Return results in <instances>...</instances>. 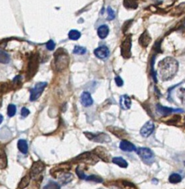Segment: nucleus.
I'll return each instance as SVG.
<instances>
[{"label":"nucleus","mask_w":185,"mask_h":189,"mask_svg":"<svg viewBox=\"0 0 185 189\" xmlns=\"http://www.w3.org/2000/svg\"><path fill=\"white\" fill-rule=\"evenodd\" d=\"M86 52H87V49L85 48V47L78 46V45H76V46L74 47V49L73 51V52L74 54H77V55H83V54H85Z\"/></svg>","instance_id":"nucleus-30"},{"label":"nucleus","mask_w":185,"mask_h":189,"mask_svg":"<svg viewBox=\"0 0 185 189\" xmlns=\"http://www.w3.org/2000/svg\"><path fill=\"white\" fill-rule=\"evenodd\" d=\"M154 129H155V126H154L153 122L149 120L141 128L140 134L142 137H148L152 135V132H154Z\"/></svg>","instance_id":"nucleus-11"},{"label":"nucleus","mask_w":185,"mask_h":189,"mask_svg":"<svg viewBox=\"0 0 185 189\" xmlns=\"http://www.w3.org/2000/svg\"><path fill=\"white\" fill-rule=\"evenodd\" d=\"M10 61V56L9 55L4 52L3 50H1V63L7 64Z\"/></svg>","instance_id":"nucleus-32"},{"label":"nucleus","mask_w":185,"mask_h":189,"mask_svg":"<svg viewBox=\"0 0 185 189\" xmlns=\"http://www.w3.org/2000/svg\"><path fill=\"white\" fill-rule=\"evenodd\" d=\"M108 20H112L116 17L115 12H114L113 10H112L110 7H108Z\"/></svg>","instance_id":"nucleus-36"},{"label":"nucleus","mask_w":185,"mask_h":189,"mask_svg":"<svg viewBox=\"0 0 185 189\" xmlns=\"http://www.w3.org/2000/svg\"><path fill=\"white\" fill-rule=\"evenodd\" d=\"M182 176L177 173H173L171 175H170L169 177V182L172 184H177V183H179L180 182H182Z\"/></svg>","instance_id":"nucleus-25"},{"label":"nucleus","mask_w":185,"mask_h":189,"mask_svg":"<svg viewBox=\"0 0 185 189\" xmlns=\"http://www.w3.org/2000/svg\"><path fill=\"white\" fill-rule=\"evenodd\" d=\"M2 120H3V116L1 115V121H0V122H1V123L2 122Z\"/></svg>","instance_id":"nucleus-40"},{"label":"nucleus","mask_w":185,"mask_h":189,"mask_svg":"<svg viewBox=\"0 0 185 189\" xmlns=\"http://www.w3.org/2000/svg\"><path fill=\"white\" fill-rule=\"evenodd\" d=\"M17 147H18V149L20 151V152H22V154H26L28 152V145L25 140L20 139L18 141V143H17Z\"/></svg>","instance_id":"nucleus-22"},{"label":"nucleus","mask_w":185,"mask_h":189,"mask_svg":"<svg viewBox=\"0 0 185 189\" xmlns=\"http://www.w3.org/2000/svg\"><path fill=\"white\" fill-rule=\"evenodd\" d=\"M156 110L160 115H163V116H167V115L172 114L174 112H183L184 110L181 109H173L170 108V107H163L159 103L156 105Z\"/></svg>","instance_id":"nucleus-10"},{"label":"nucleus","mask_w":185,"mask_h":189,"mask_svg":"<svg viewBox=\"0 0 185 189\" xmlns=\"http://www.w3.org/2000/svg\"><path fill=\"white\" fill-rule=\"evenodd\" d=\"M131 47H132V40H131V36H129L122 41L121 45V54L125 58H130Z\"/></svg>","instance_id":"nucleus-7"},{"label":"nucleus","mask_w":185,"mask_h":189,"mask_svg":"<svg viewBox=\"0 0 185 189\" xmlns=\"http://www.w3.org/2000/svg\"><path fill=\"white\" fill-rule=\"evenodd\" d=\"M87 181H90V182H94L97 183H100L103 182V179L101 177L97 175H90L87 176L86 178Z\"/></svg>","instance_id":"nucleus-29"},{"label":"nucleus","mask_w":185,"mask_h":189,"mask_svg":"<svg viewBox=\"0 0 185 189\" xmlns=\"http://www.w3.org/2000/svg\"><path fill=\"white\" fill-rule=\"evenodd\" d=\"M30 114V111L29 109H27L26 107H22V109H21V115H22V117L23 118H26V117H28V115Z\"/></svg>","instance_id":"nucleus-38"},{"label":"nucleus","mask_w":185,"mask_h":189,"mask_svg":"<svg viewBox=\"0 0 185 189\" xmlns=\"http://www.w3.org/2000/svg\"><path fill=\"white\" fill-rule=\"evenodd\" d=\"M94 54L98 58L104 60L109 57L110 50L106 46H100L94 50Z\"/></svg>","instance_id":"nucleus-13"},{"label":"nucleus","mask_w":185,"mask_h":189,"mask_svg":"<svg viewBox=\"0 0 185 189\" xmlns=\"http://www.w3.org/2000/svg\"><path fill=\"white\" fill-rule=\"evenodd\" d=\"M43 189H60V186L57 183L49 182Z\"/></svg>","instance_id":"nucleus-33"},{"label":"nucleus","mask_w":185,"mask_h":189,"mask_svg":"<svg viewBox=\"0 0 185 189\" xmlns=\"http://www.w3.org/2000/svg\"><path fill=\"white\" fill-rule=\"evenodd\" d=\"M124 6L128 9H136L138 7V4L134 0H124Z\"/></svg>","instance_id":"nucleus-26"},{"label":"nucleus","mask_w":185,"mask_h":189,"mask_svg":"<svg viewBox=\"0 0 185 189\" xmlns=\"http://www.w3.org/2000/svg\"><path fill=\"white\" fill-rule=\"evenodd\" d=\"M95 155H96L99 159L103 160V161L108 162L110 160V154L108 150L102 146H98L96 149H94L92 152Z\"/></svg>","instance_id":"nucleus-9"},{"label":"nucleus","mask_w":185,"mask_h":189,"mask_svg":"<svg viewBox=\"0 0 185 189\" xmlns=\"http://www.w3.org/2000/svg\"><path fill=\"white\" fill-rule=\"evenodd\" d=\"M81 103L84 107H90L93 103V100L91 94L88 92H83L81 95Z\"/></svg>","instance_id":"nucleus-16"},{"label":"nucleus","mask_w":185,"mask_h":189,"mask_svg":"<svg viewBox=\"0 0 185 189\" xmlns=\"http://www.w3.org/2000/svg\"><path fill=\"white\" fill-rule=\"evenodd\" d=\"M112 162L116 165L119 166L121 168H127L128 166V163L123 158L121 157H116L112 159Z\"/></svg>","instance_id":"nucleus-23"},{"label":"nucleus","mask_w":185,"mask_h":189,"mask_svg":"<svg viewBox=\"0 0 185 189\" xmlns=\"http://www.w3.org/2000/svg\"><path fill=\"white\" fill-rule=\"evenodd\" d=\"M119 148L121 150L124 151V152H133L136 151V148L134 144H133L131 142H130L128 141H126V140H122L121 141L119 144Z\"/></svg>","instance_id":"nucleus-15"},{"label":"nucleus","mask_w":185,"mask_h":189,"mask_svg":"<svg viewBox=\"0 0 185 189\" xmlns=\"http://www.w3.org/2000/svg\"><path fill=\"white\" fill-rule=\"evenodd\" d=\"M55 47H56V44L53 40H49L46 43V48L48 50H53L55 49Z\"/></svg>","instance_id":"nucleus-37"},{"label":"nucleus","mask_w":185,"mask_h":189,"mask_svg":"<svg viewBox=\"0 0 185 189\" xmlns=\"http://www.w3.org/2000/svg\"><path fill=\"white\" fill-rule=\"evenodd\" d=\"M46 82H39L34 86L33 88H32L30 90V101H35L39 98L45 90V88L47 86Z\"/></svg>","instance_id":"nucleus-6"},{"label":"nucleus","mask_w":185,"mask_h":189,"mask_svg":"<svg viewBox=\"0 0 185 189\" xmlns=\"http://www.w3.org/2000/svg\"><path fill=\"white\" fill-rule=\"evenodd\" d=\"M16 112V107L14 104H9L7 107V115L10 118L13 117Z\"/></svg>","instance_id":"nucleus-31"},{"label":"nucleus","mask_w":185,"mask_h":189,"mask_svg":"<svg viewBox=\"0 0 185 189\" xmlns=\"http://www.w3.org/2000/svg\"><path fill=\"white\" fill-rule=\"evenodd\" d=\"M107 129L111 132L112 135L119 137V138L124 140L125 139L126 137H128V134H127V132H126L125 129H123V128L116 127V126H108V127H107Z\"/></svg>","instance_id":"nucleus-12"},{"label":"nucleus","mask_w":185,"mask_h":189,"mask_svg":"<svg viewBox=\"0 0 185 189\" xmlns=\"http://www.w3.org/2000/svg\"><path fill=\"white\" fill-rule=\"evenodd\" d=\"M76 174H77L78 177H79V179H86L87 176L85 174V173H84V171L81 169L80 166H77V167H76Z\"/></svg>","instance_id":"nucleus-34"},{"label":"nucleus","mask_w":185,"mask_h":189,"mask_svg":"<svg viewBox=\"0 0 185 189\" xmlns=\"http://www.w3.org/2000/svg\"><path fill=\"white\" fill-rule=\"evenodd\" d=\"M38 67V61L37 58L36 57H33L29 61V66H28V71L31 74V75H33L34 73H36Z\"/></svg>","instance_id":"nucleus-21"},{"label":"nucleus","mask_w":185,"mask_h":189,"mask_svg":"<svg viewBox=\"0 0 185 189\" xmlns=\"http://www.w3.org/2000/svg\"><path fill=\"white\" fill-rule=\"evenodd\" d=\"M73 175L70 172L61 174L58 177L59 182L62 185H63V186L68 184V183L73 180Z\"/></svg>","instance_id":"nucleus-18"},{"label":"nucleus","mask_w":185,"mask_h":189,"mask_svg":"<svg viewBox=\"0 0 185 189\" xmlns=\"http://www.w3.org/2000/svg\"><path fill=\"white\" fill-rule=\"evenodd\" d=\"M131 99L127 94H124V95L120 97V101H119V104L121 108L124 109V110H127L130 108L131 107Z\"/></svg>","instance_id":"nucleus-17"},{"label":"nucleus","mask_w":185,"mask_h":189,"mask_svg":"<svg viewBox=\"0 0 185 189\" xmlns=\"http://www.w3.org/2000/svg\"><path fill=\"white\" fill-rule=\"evenodd\" d=\"M55 64L57 70L59 71L63 70L68 67L69 64V57L66 52H64V51L62 52L58 51V52H56V54L55 55Z\"/></svg>","instance_id":"nucleus-5"},{"label":"nucleus","mask_w":185,"mask_h":189,"mask_svg":"<svg viewBox=\"0 0 185 189\" xmlns=\"http://www.w3.org/2000/svg\"><path fill=\"white\" fill-rule=\"evenodd\" d=\"M70 169V166L68 163H63L55 166L51 170V174L55 176L56 174H63L65 173L67 171H69Z\"/></svg>","instance_id":"nucleus-14"},{"label":"nucleus","mask_w":185,"mask_h":189,"mask_svg":"<svg viewBox=\"0 0 185 189\" xmlns=\"http://www.w3.org/2000/svg\"><path fill=\"white\" fill-rule=\"evenodd\" d=\"M151 36L149 34V33L147 31H145L141 35L140 38H139V44L142 45V47H147L151 42Z\"/></svg>","instance_id":"nucleus-19"},{"label":"nucleus","mask_w":185,"mask_h":189,"mask_svg":"<svg viewBox=\"0 0 185 189\" xmlns=\"http://www.w3.org/2000/svg\"><path fill=\"white\" fill-rule=\"evenodd\" d=\"M68 37H69L70 40L76 41L81 37V33L79 31H76V30H71L68 33Z\"/></svg>","instance_id":"nucleus-27"},{"label":"nucleus","mask_w":185,"mask_h":189,"mask_svg":"<svg viewBox=\"0 0 185 189\" xmlns=\"http://www.w3.org/2000/svg\"><path fill=\"white\" fill-rule=\"evenodd\" d=\"M45 168V163L42 161H41V160L34 162L30 169V175L31 178H37L38 176L44 171Z\"/></svg>","instance_id":"nucleus-8"},{"label":"nucleus","mask_w":185,"mask_h":189,"mask_svg":"<svg viewBox=\"0 0 185 189\" xmlns=\"http://www.w3.org/2000/svg\"><path fill=\"white\" fill-rule=\"evenodd\" d=\"M84 134L86 136L87 138H88L90 141L95 142V143H108L111 142V138H110V136L105 133H103V132L92 133V132H85Z\"/></svg>","instance_id":"nucleus-4"},{"label":"nucleus","mask_w":185,"mask_h":189,"mask_svg":"<svg viewBox=\"0 0 185 189\" xmlns=\"http://www.w3.org/2000/svg\"><path fill=\"white\" fill-rule=\"evenodd\" d=\"M76 162H81L89 166H93L99 161V158L92 152H84L74 159Z\"/></svg>","instance_id":"nucleus-2"},{"label":"nucleus","mask_w":185,"mask_h":189,"mask_svg":"<svg viewBox=\"0 0 185 189\" xmlns=\"http://www.w3.org/2000/svg\"><path fill=\"white\" fill-rule=\"evenodd\" d=\"M184 165H185V161H184Z\"/></svg>","instance_id":"nucleus-41"},{"label":"nucleus","mask_w":185,"mask_h":189,"mask_svg":"<svg viewBox=\"0 0 185 189\" xmlns=\"http://www.w3.org/2000/svg\"><path fill=\"white\" fill-rule=\"evenodd\" d=\"M0 164H1V169H5L7 165V160L6 154H5V151L3 149H1V160H0Z\"/></svg>","instance_id":"nucleus-28"},{"label":"nucleus","mask_w":185,"mask_h":189,"mask_svg":"<svg viewBox=\"0 0 185 189\" xmlns=\"http://www.w3.org/2000/svg\"><path fill=\"white\" fill-rule=\"evenodd\" d=\"M97 34H98V36L101 39H105L109 34V27H108V26L106 25V24H103V25L99 27L98 30H97Z\"/></svg>","instance_id":"nucleus-20"},{"label":"nucleus","mask_w":185,"mask_h":189,"mask_svg":"<svg viewBox=\"0 0 185 189\" xmlns=\"http://www.w3.org/2000/svg\"><path fill=\"white\" fill-rule=\"evenodd\" d=\"M178 97L180 98L181 101L185 106V89L181 88L178 91Z\"/></svg>","instance_id":"nucleus-35"},{"label":"nucleus","mask_w":185,"mask_h":189,"mask_svg":"<svg viewBox=\"0 0 185 189\" xmlns=\"http://www.w3.org/2000/svg\"><path fill=\"white\" fill-rule=\"evenodd\" d=\"M178 69V62L173 57H166L158 64V72L160 78L163 81L174 78Z\"/></svg>","instance_id":"nucleus-1"},{"label":"nucleus","mask_w":185,"mask_h":189,"mask_svg":"<svg viewBox=\"0 0 185 189\" xmlns=\"http://www.w3.org/2000/svg\"><path fill=\"white\" fill-rule=\"evenodd\" d=\"M30 178H31V177H30V174H26L25 176H24V177L22 178V179H21L20 183H19L18 188L19 189H24V188H25L26 187H28V186L29 185V183H30Z\"/></svg>","instance_id":"nucleus-24"},{"label":"nucleus","mask_w":185,"mask_h":189,"mask_svg":"<svg viewBox=\"0 0 185 189\" xmlns=\"http://www.w3.org/2000/svg\"><path fill=\"white\" fill-rule=\"evenodd\" d=\"M115 82L118 86H122L124 84V81L122 78L120 76H116L115 78Z\"/></svg>","instance_id":"nucleus-39"},{"label":"nucleus","mask_w":185,"mask_h":189,"mask_svg":"<svg viewBox=\"0 0 185 189\" xmlns=\"http://www.w3.org/2000/svg\"><path fill=\"white\" fill-rule=\"evenodd\" d=\"M136 152L140 157L142 161L145 162L146 164L150 165L154 162L155 154L150 149L147 148V147H139L136 149Z\"/></svg>","instance_id":"nucleus-3"}]
</instances>
